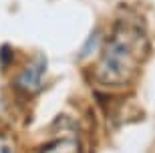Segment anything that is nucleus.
<instances>
[{
    "mask_svg": "<svg viewBox=\"0 0 155 153\" xmlns=\"http://www.w3.org/2000/svg\"><path fill=\"white\" fill-rule=\"evenodd\" d=\"M147 55L149 38L145 30L133 22L121 20L101 48V61L95 68V77L105 87H125L137 77Z\"/></svg>",
    "mask_w": 155,
    "mask_h": 153,
    "instance_id": "1",
    "label": "nucleus"
},
{
    "mask_svg": "<svg viewBox=\"0 0 155 153\" xmlns=\"http://www.w3.org/2000/svg\"><path fill=\"white\" fill-rule=\"evenodd\" d=\"M46 71V61L45 57H38L30 62L28 67H24V71L16 77V87L22 89L24 93H36L40 83H42V75Z\"/></svg>",
    "mask_w": 155,
    "mask_h": 153,
    "instance_id": "2",
    "label": "nucleus"
},
{
    "mask_svg": "<svg viewBox=\"0 0 155 153\" xmlns=\"http://www.w3.org/2000/svg\"><path fill=\"white\" fill-rule=\"evenodd\" d=\"M38 153H83V147L75 137H61L42 145Z\"/></svg>",
    "mask_w": 155,
    "mask_h": 153,
    "instance_id": "3",
    "label": "nucleus"
},
{
    "mask_svg": "<svg viewBox=\"0 0 155 153\" xmlns=\"http://www.w3.org/2000/svg\"><path fill=\"white\" fill-rule=\"evenodd\" d=\"M12 58H14V52H12L10 45H2L0 46V65L2 67H8L12 62Z\"/></svg>",
    "mask_w": 155,
    "mask_h": 153,
    "instance_id": "4",
    "label": "nucleus"
},
{
    "mask_svg": "<svg viewBox=\"0 0 155 153\" xmlns=\"http://www.w3.org/2000/svg\"><path fill=\"white\" fill-rule=\"evenodd\" d=\"M95 45H99V34H97V32H93V34H91L89 42L85 45V48L81 51V55H79V57H81V58H87V57H89V55H91L93 51H95V48H97Z\"/></svg>",
    "mask_w": 155,
    "mask_h": 153,
    "instance_id": "5",
    "label": "nucleus"
},
{
    "mask_svg": "<svg viewBox=\"0 0 155 153\" xmlns=\"http://www.w3.org/2000/svg\"><path fill=\"white\" fill-rule=\"evenodd\" d=\"M0 153H16L14 151V143L8 135H0Z\"/></svg>",
    "mask_w": 155,
    "mask_h": 153,
    "instance_id": "6",
    "label": "nucleus"
}]
</instances>
